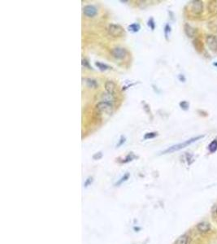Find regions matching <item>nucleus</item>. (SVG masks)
Segmentation results:
<instances>
[{
  "mask_svg": "<svg viewBox=\"0 0 217 244\" xmlns=\"http://www.w3.org/2000/svg\"><path fill=\"white\" fill-rule=\"evenodd\" d=\"M204 137V135H199V136H197V137H194V138H191L188 140H186L183 143H180L176 144V145H173L172 147H170L168 149L164 150V151L161 152L162 155H165V154H170V153H173L175 151H180L181 149H184L187 147H189L190 145H191L192 143L197 142L198 140H200L201 138H202Z\"/></svg>",
  "mask_w": 217,
  "mask_h": 244,
  "instance_id": "obj_1",
  "label": "nucleus"
},
{
  "mask_svg": "<svg viewBox=\"0 0 217 244\" xmlns=\"http://www.w3.org/2000/svg\"><path fill=\"white\" fill-rule=\"evenodd\" d=\"M96 110L99 113H106L110 115L113 111V106L108 101H101L96 104Z\"/></svg>",
  "mask_w": 217,
  "mask_h": 244,
  "instance_id": "obj_2",
  "label": "nucleus"
},
{
  "mask_svg": "<svg viewBox=\"0 0 217 244\" xmlns=\"http://www.w3.org/2000/svg\"><path fill=\"white\" fill-rule=\"evenodd\" d=\"M107 32L113 37H123L125 34L124 29L120 25H115V24L109 25V26L107 28Z\"/></svg>",
  "mask_w": 217,
  "mask_h": 244,
  "instance_id": "obj_3",
  "label": "nucleus"
},
{
  "mask_svg": "<svg viewBox=\"0 0 217 244\" xmlns=\"http://www.w3.org/2000/svg\"><path fill=\"white\" fill-rule=\"evenodd\" d=\"M111 55L115 59H122L125 58V56L127 55V51L123 47H114L112 48L110 51Z\"/></svg>",
  "mask_w": 217,
  "mask_h": 244,
  "instance_id": "obj_4",
  "label": "nucleus"
},
{
  "mask_svg": "<svg viewBox=\"0 0 217 244\" xmlns=\"http://www.w3.org/2000/svg\"><path fill=\"white\" fill-rule=\"evenodd\" d=\"M206 43L207 44L208 48L216 52L217 51V37L214 35H208L206 37Z\"/></svg>",
  "mask_w": 217,
  "mask_h": 244,
  "instance_id": "obj_5",
  "label": "nucleus"
},
{
  "mask_svg": "<svg viewBox=\"0 0 217 244\" xmlns=\"http://www.w3.org/2000/svg\"><path fill=\"white\" fill-rule=\"evenodd\" d=\"M191 9L192 11L196 14V15H199L201 14L203 11V4L202 1H193L191 3Z\"/></svg>",
  "mask_w": 217,
  "mask_h": 244,
  "instance_id": "obj_6",
  "label": "nucleus"
},
{
  "mask_svg": "<svg viewBox=\"0 0 217 244\" xmlns=\"http://www.w3.org/2000/svg\"><path fill=\"white\" fill-rule=\"evenodd\" d=\"M83 14L87 17H94L97 15V9L92 5H86L83 7Z\"/></svg>",
  "mask_w": 217,
  "mask_h": 244,
  "instance_id": "obj_7",
  "label": "nucleus"
},
{
  "mask_svg": "<svg viewBox=\"0 0 217 244\" xmlns=\"http://www.w3.org/2000/svg\"><path fill=\"white\" fill-rule=\"evenodd\" d=\"M116 89V85L112 81H107L105 83V90L109 95H114Z\"/></svg>",
  "mask_w": 217,
  "mask_h": 244,
  "instance_id": "obj_8",
  "label": "nucleus"
},
{
  "mask_svg": "<svg viewBox=\"0 0 217 244\" xmlns=\"http://www.w3.org/2000/svg\"><path fill=\"white\" fill-rule=\"evenodd\" d=\"M197 229L199 233H206L211 230V225L209 223L206 222V221H202L197 225Z\"/></svg>",
  "mask_w": 217,
  "mask_h": 244,
  "instance_id": "obj_9",
  "label": "nucleus"
},
{
  "mask_svg": "<svg viewBox=\"0 0 217 244\" xmlns=\"http://www.w3.org/2000/svg\"><path fill=\"white\" fill-rule=\"evenodd\" d=\"M190 237L188 234H182L176 240L175 244H190Z\"/></svg>",
  "mask_w": 217,
  "mask_h": 244,
  "instance_id": "obj_10",
  "label": "nucleus"
},
{
  "mask_svg": "<svg viewBox=\"0 0 217 244\" xmlns=\"http://www.w3.org/2000/svg\"><path fill=\"white\" fill-rule=\"evenodd\" d=\"M184 31H185V34L189 37H194L196 33L195 29L193 28V27L191 26L190 25H189V24H185V25H184Z\"/></svg>",
  "mask_w": 217,
  "mask_h": 244,
  "instance_id": "obj_11",
  "label": "nucleus"
},
{
  "mask_svg": "<svg viewBox=\"0 0 217 244\" xmlns=\"http://www.w3.org/2000/svg\"><path fill=\"white\" fill-rule=\"evenodd\" d=\"M208 11L212 14H217V1H211L208 3Z\"/></svg>",
  "mask_w": 217,
  "mask_h": 244,
  "instance_id": "obj_12",
  "label": "nucleus"
},
{
  "mask_svg": "<svg viewBox=\"0 0 217 244\" xmlns=\"http://www.w3.org/2000/svg\"><path fill=\"white\" fill-rule=\"evenodd\" d=\"M85 83H86V85H87L89 88H92V89H96V88L99 86V84H98L97 81H96V80L91 79V78L85 79Z\"/></svg>",
  "mask_w": 217,
  "mask_h": 244,
  "instance_id": "obj_13",
  "label": "nucleus"
},
{
  "mask_svg": "<svg viewBox=\"0 0 217 244\" xmlns=\"http://www.w3.org/2000/svg\"><path fill=\"white\" fill-rule=\"evenodd\" d=\"M208 150L211 153H214L217 151V139H214L208 146Z\"/></svg>",
  "mask_w": 217,
  "mask_h": 244,
  "instance_id": "obj_14",
  "label": "nucleus"
},
{
  "mask_svg": "<svg viewBox=\"0 0 217 244\" xmlns=\"http://www.w3.org/2000/svg\"><path fill=\"white\" fill-rule=\"evenodd\" d=\"M140 28H141V27H140V25H139V24H138V23H133V24L130 25L128 26V30H129V31H132V32L133 33H136L139 31Z\"/></svg>",
  "mask_w": 217,
  "mask_h": 244,
  "instance_id": "obj_15",
  "label": "nucleus"
},
{
  "mask_svg": "<svg viewBox=\"0 0 217 244\" xmlns=\"http://www.w3.org/2000/svg\"><path fill=\"white\" fill-rule=\"evenodd\" d=\"M95 65L98 67V69H99L100 70H103V71L111 69V67H110V66H108L107 64H103V63H100V62H96Z\"/></svg>",
  "mask_w": 217,
  "mask_h": 244,
  "instance_id": "obj_16",
  "label": "nucleus"
},
{
  "mask_svg": "<svg viewBox=\"0 0 217 244\" xmlns=\"http://www.w3.org/2000/svg\"><path fill=\"white\" fill-rule=\"evenodd\" d=\"M170 33H171V26L168 24H167L165 27H164V35H165V38L168 40V36H169Z\"/></svg>",
  "mask_w": 217,
  "mask_h": 244,
  "instance_id": "obj_17",
  "label": "nucleus"
},
{
  "mask_svg": "<svg viewBox=\"0 0 217 244\" xmlns=\"http://www.w3.org/2000/svg\"><path fill=\"white\" fill-rule=\"evenodd\" d=\"M157 135H158V133H156V132H150V133H147L144 135V139H146V140H147V139H151V138H155Z\"/></svg>",
  "mask_w": 217,
  "mask_h": 244,
  "instance_id": "obj_18",
  "label": "nucleus"
},
{
  "mask_svg": "<svg viewBox=\"0 0 217 244\" xmlns=\"http://www.w3.org/2000/svg\"><path fill=\"white\" fill-rule=\"evenodd\" d=\"M135 158H136V155H134L132 153H131V154L128 155L127 156L124 158V159L122 161V163H128V162H130V161H132V159H134Z\"/></svg>",
  "mask_w": 217,
  "mask_h": 244,
  "instance_id": "obj_19",
  "label": "nucleus"
},
{
  "mask_svg": "<svg viewBox=\"0 0 217 244\" xmlns=\"http://www.w3.org/2000/svg\"><path fill=\"white\" fill-rule=\"evenodd\" d=\"M128 177H129V174H128V173L124 174V175L121 178H120V180H119L118 181V182L116 183V186H120V185H121L124 181H127L128 179Z\"/></svg>",
  "mask_w": 217,
  "mask_h": 244,
  "instance_id": "obj_20",
  "label": "nucleus"
},
{
  "mask_svg": "<svg viewBox=\"0 0 217 244\" xmlns=\"http://www.w3.org/2000/svg\"><path fill=\"white\" fill-rule=\"evenodd\" d=\"M180 107H181V109H183V110L186 111V110H188V109H189L190 104H189V103H188L187 101H181V102L180 103Z\"/></svg>",
  "mask_w": 217,
  "mask_h": 244,
  "instance_id": "obj_21",
  "label": "nucleus"
},
{
  "mask_svg": "<svg viewBox=\"0 0 217 244\" xmlns=\"http://www.w3.org/2000/svg\"><path fill=\"white\" fill-rule=\"evenodd\" d=\"M148 26L151 29V30H154V28H155V23H154V21L153 18L149 19Z\"/></svg>",
  "mask_w": 217,
  "mask_h": 244,
  "instance_id": "obj_22",
  "label": "nucleus"
},
{
  "mask_svg": "<svg viewBox=\"0 0 217 244\" xmlns=\"http://www.w3.org/2000/svg\"><path fill=\"white\" fill-rule=\"evenodd\" d=\"M82 65H83L85 68H87V69H92V68L90 67V63H89L86 59H82Z\"/></svg>",
  "mask_w": 217,
  "mask_h": 244,
  "instance_id": "obj_23",
  "label": "nucleus"
},
{
  "mask_svg": "<svg viewBox=\"0 0 217 244\" xmlns=\"http://www.w3.org/2000/svg\"><path fill=\"white\" fill-rule=\"evenodd\" d=\"M103 157V153L99 151V152H97L95 154L93 155V159H100L101 158Z\"/></svg>",
  "mask_w": 217,
  "mask_h": 244,
  "instance_id": "obj_24",
  "label": "nucleus"
},
{
  "mask_svg": "<svg viewBox=\"0 0 217 244\" xmlns=\"http://www.w3.org/2000/svg\"><path fill=\"white\" fill-rule=\"evenodd\" d=\"M125 143V137H124V136H121L120 137V141H119V143H118V144L116 145L117 147H119L120 146H121V145H123V144Z\"/></svg>",
  "mask_w": 217,
  "mask_h": 244,
  "instance_id": "obj_25",
  "label": "nucleus"
},
{
  "mask_svg": "<svg viewBox=\"0 0 217 244\" xmlns=\"http://www.w3.org/2000/svg\"><path fill=\"white\" fill-rule=\"evenodd\" d=\"M92 181H93V178H92V177H89V178H87L86 181H85V184H84V186H85V187H87L88 186H90V184L92 183Z\"/></svg>",
  "mask_w": 217,
  "mask_h": 244,
  "instance_id": "obj_26",
  "label": "nucleus"
},
{
  "mask_svg": "<svg viewBox=\"0 0 217 244\" xmlns=\"http://www.w3.org/2000/svg\"><path fill=\"white\" fill-rule=\"evenodd\" d=\"M212 216L213 217L217 218V204H216L212 209Z\"/></svg>",
  "mask_w": 217,
  "mask_h": 244,
  "instance_id": "obj_27",
  "label": "nucleus"
},
{
  "mask_svg": "<svg viewBox=\"0 0 217 244\" xmlns=\"http://www.w3.org/2000/svg\"><path fill=\"white\" fill-rule=\"evenodd\" d=\"M179 79H180V81H182V82H185V77H184L183 75H179Z\"/></svg>",
  "mask_w": 217,
  "mask_h": 244,
  "instance_id": "obj_28",
  "label": "nucleus"
},
{
  "mask_svg": "<svg viewBox=\"0 0 217 244\" xmlns=\"http://www.w3.org/2000/svg\"><path fill=\"white\" fill-rule=\"evenodd\" d=\"M214 65H215V66H216L217 67V63H214Z\"/></svg>",
  "mask_w": 217,
  "mask_h": 244,
  "instance_id": "obj_29",
  "label": "nucleus"
}]
</instances>
